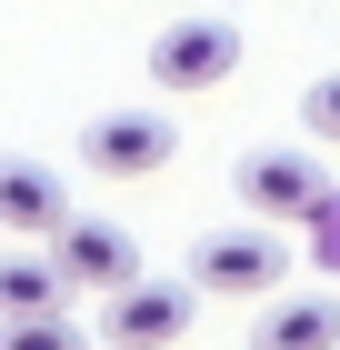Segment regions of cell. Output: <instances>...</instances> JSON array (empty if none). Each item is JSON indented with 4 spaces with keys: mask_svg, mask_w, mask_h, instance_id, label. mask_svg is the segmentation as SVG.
<instances>
[{
    "mask_svg": "<svg viewBox=\"0 0 340 350\" xmlns=\"http://www.w3.org/2000/svg\"><path fill=\"white\" fill-rule=\"evenodd\" d=\"M190 280H200L210 300H270L290 280V241H280V220H220V230H200L190 241Z\"/></svg>",
    "mask_w": 340,
    "mask_h": 350,
    "instance_id": "obj_1",
    "label": "cell"
},
{
    "mask_svg": "<svg viewBox=\"0 0 340 350\" xmlns=\"http://www.w3.org/2000/svg\"><path fill=\"white\" fill-rule=\"evenodd\" d=\"M231 70H240V21H220V10L170 21L151 40V90H170V100H200V90H220Z\"/></svg>",
    "mask_w": 340,
    "mask_h": 350,
    "instance_id": "obj_2",
    "label": "cell"
},
{
    "mask_svg": "<svg viewBox=\"0 0 340 350\" xmlns=\"http://www.w3.org/2000/svg\"><path fill=\"white\" fill-rule=\"evenodd\" d=\"M40 250L60 260L70 300H110L120 280H140V241L120 230V220H90V211H70V220H60V230H51Z\"/></svg>",
    "mask_w": 340,
    "mask_h": 350,
    "instance_id": "obj_3",
    "label": "cell"
},
{
    "mask_svg": "<svg viewBox=\"0 0 340 350\" xmlns=\"http://www.w3.org/2000/svg\"><path fill=\"white\" fill-rule=\"evenodd\" d=\"M200 300H210L200 280H120V291L101 300V340L110 350H170Z\"/></svg>",
    "mask_w": 340,
    "mask_h": 350,
    "instance_id": "obj_4",
    "label": "cell"
},
{
    "mask_svg": "<svg viewBox=\"0 0 340 350\" xmlns=\"http://www.w3.org/2000/svg\"><path fill=\"white\" fill-rule=\"evenodd\" d=\"M170 150H181V131L160 110H101L80 131V170H101V180H151V170H170Z\"/></svg>",
    "mask_w": 340,
    "mask_h": 350,
    "instance_id": "obj_5",
    "label": "cell"
},
{
    "mask_svg": "<svg viewBox=\"0 0 340 350\" xmlns=\"http://www.w3.org/2000/svg\"><path fill=\"white\" fill-rule=\"evenodd\" d=\"M231 190H240V211H261V220H311L330 200V180H320L311 150H240Z\"/></svg>",
    "mask_w": 340,
    "mask_h": 350,
    "instance_id": "obj_6",
    "label": "cell"
},
{
    "mask_svg": "<svg viewBox=\"0 0 340 350\" xmlns=\"http://www.w3.org/2000/svg\"><path fill=\"white\" fill-rule=\"evenodd\" d=\"M250 350H340V291H270L261 321H250Z\"/></svg>",
    "mask_w": 340,
    "mask_h": 350,
    "instance_id": "obj_7",
    "label": "cell"
},
{
    "mask_svg": "<svg viewBox=\"0 0 340 350\" xmlns=\"http://www.w3.org/2000/svg\"><path fill=\"white\" fill-rule=\"evenodd\" d=\"M60 220H70V190H60V170L21 161V150H0V230H21V241H51Z\"/></svg>",
    "mask_w": 340,
    "mask_h": 350,
    "instance_id": "obj_8",
    "label": "cell"
},
{
    "mask_svg": "<svg viewBox=\"0 0 340 350\" xmlns=\"http://www.w3.org/2000/svg\"><path fill=\"white\" fill-rule=\"evenodd\" d=\"M70 280H60L51 250H0V321H30V310H60Z\"/></svg>",
    "mask_w": 340,
    "mask_h": 350,
    "instance_id": "obj_9",
    "label": "cell"
},
{
    "mask_svg": "<svg viewBox=\"0 0 340 350\" xmlns=\"http://www.w3.org/2000/svg\"><path fill=\"white\" fill-rule=\"evenodd\" d=\"M0 350H90V330H80V321H70V300H60V310L0 321Z\"/></svg>",
    "mask_w": 340,
    "mask_h": 350,
    "instance_id": "obj_10",
    "label": "cell"
},
{
    "mask_svg": "<svg viewBox=\"0 0 340 350\" xmlns=\"http://www.w3.org/2000/svg\"><path fill=\"white\" fill-rule=\"evenodd\" d=\"M300 131H311V140H340V70L300 90Z\"/></svg>",
    "mask_w": 340,
    "mask_h": 350,
    "instance_id": "obj_11",
    "label": "cell"
},
{
    "mask_svg": "<svg viewBox=\"0 0 340 350\" xmlns=\"http://www.w3.org/2000/svg\"><path fill=\"white\" fill-rule=\"evenodd\" d=\"M311 250H320V260H340V190L311 211Z\"/></svg>",
    "mask_w": 340,
    "mask_h": 350,
    "instance_id": "obj_12",
    "label": "cell"
}]
</instances>
